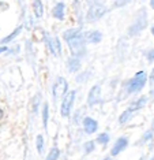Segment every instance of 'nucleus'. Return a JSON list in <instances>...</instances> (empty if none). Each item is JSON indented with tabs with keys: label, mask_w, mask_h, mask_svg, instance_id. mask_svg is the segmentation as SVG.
Returning <instances> with one entry per match:
<instances>
[{
	"label": "nucleus",
	"mask_w": 154,
	"mask_h": 160,
	"mask_svg": "<svg viewBox=\"0 0 154 160\" xmlns=\"http://www.w3.org/2000/svg\"><path fill=\"white\" fill-rule=\"evenodd\" d=\"M132 115H134V112L131 111L130 108H126V111H123L122 115L119 116V123H120V125H124V123H127L131 118H132Z\"/></svg>",
	"instance_id": "obj_17"
},
{
	"label": "nucleus",
	"mask_w": 154,
	"mask_h": 160,
	"mask_svg": "<svg viewBox=\"0 0 154 160\" xmlns=\"http://www.w3.org/2000/svg\"><path fill=\"white\" fill-rule=\"evenodd\" d=\"M80 67H82V60H80L79 56H74L71 55L68 58L67 60V68L70 72H76L80 70Z\"/></svg>",
	"instance_id": "obj_12"
},
{
	"label": "nucleus",
	"mask_w": 154,
	"mask_h": 160,
	"mask_svg": "<svg viewBox=\"0 0 154 160\" xmlns=\"http://www.w3.org/2000/svg\"><path fill=\"white\" fill-rule=\"evenodd\" d=\"M146 104H147V97H146V96H142V97H139L138 100H135L134 103L131 104L128 108H130V110L135 114L137 111L142 110V108H145V105H146Z\"/></svg>",
	"instance_id": "obj_15"
},
{
	"label": "nucleus",
	"mask_w": 154,
	"mask_h": 160,
	"mask_svg": "<svg viewBox=\"0 0 154 160\" xmlns=\"http://www.w3.org/2000/svg\"><path fill=\"white\" fill-rule=\"evenodd\" d=\"M82 126H83V130H85L86 134H93L98 130V122L96 119L90 118V116H85V118H83Z\"/></svg>",
	"instance_id": "obj_10"
},
{
	"label": "nucleus",
	"mask_w": 154,
	"mask_h": 160,
	"mask_svg": "<svg viewBox=\"0 0 154 160\" xmlns=\"http://www.w3.org/2000/svg\"><path fill=\"white\" fill-rule=\"evenodd\" d=\"M152 138H153V129H150L142 136L141 140H139V145H143L146 142H149V141H152Z\"/></svg>",
	"instance_id": "obj_23"
},
{
	"label": "nucleus",
	"mask_w": 154,
	"mask_h": 160,
	"mask_svg": "<svg viewBox=\"0 0 154 160\" xmlns=\"http://www.w3.org/2000/svg\"><path fill=\"white\" fill-rule=\"evenodd\" d=\"M68 92V83L65 81V78L63 77H59L56 79V82L53 83L52 86V93H53V97L55 99H61L65 93Z\"/></svg>",
	"instance_id": "obj_6"
},
{
	"label": "nucleus",
	"mask_w": 154,
	"mask_h": 160,
	"mask_svg": "<svg viewBox=\"0 0 154 160\" xmlns=\"http://www.w3.org/2000/svg\"><path fill=\"white\" fill-rule=\"evenodd\" d=\"M146 82H147V74L145 71H138L132 78H130L126 82L124 88H126L127 93H139L145 88Z\"/></svg>",
	"instance_id": "obj_2"
},
{
	"label": "nucleus",
	"mask_w": 154,
	"mask_h": 160,
	"mask_svg": "<svg viewBox=\"0 0 154 160\" xmlns=\"http://www.w3.org/2000/svg\"><path fill=\"white\" fill-rule=\"evenodd\" d=\"M59 158H60V149L57 147H53V148H51V151L48 152L45 160H59Z\"/></svg>",
	"instance_id": "obj_19"
},
{
	"label": "nucleus",
	"mask_w": 154,
	"mask_h": 160,
	"mask_svg": "<svg viewBox=\"0 0 154 160\" xmlns=\"http://www.w3.org/2000/svg\"><path fill=\"white\" fill-rule=\"evenodd\" d=\"M4 52H8V48L6 45H2L0 47V53H4Z\"/></svg>",
	"instance_id": "obj_28"
},
{
	"label": "nucleus",
	"mask_w": 154,
	"mask_h": 160,
	"mask_svg": "<svg viewBox=\"0 0 154 160\" xmlns=\"http://www.w3.org/2000/svg\"><path fill=\"white\" fill-rule=\"evenodd\" d=\"M102 101L101 99V86L100 85H94L93 88L89 90V94H87V105L89 107H93V105H97Z\"/></svg>",
	"instance_id": "obj_8"
},
{
	"label": "nucleus",
	"mask_w": 154,
	"mask_h": 160,
	"mask_svg": "<svg viewBox=\"0 0 154 160\" xmlns=\"http://www.w3.org/2000/svg\"><path fill=\"white\" fill-rule=\"evenodd\" d=\"M150 160H153V159H150Z\"/></svg>",
	"instance_id": "obj_32"
},
{
	"label": "nucleus",
	"mask_w": 154,
	"mask_h": 160,
	"mask_svg": "<svg viewBox=\"0 0 154 160\" xmlns=\"http://www.w3.org/2000/svg\"><path fill=\"white\" fill-rule=\"evenodd\" d=\"M64 41L67 42L68 48L71 49L74 56H83L86 52V41L83 37V33L78 28H72L64 32L63 34Z\"/></svg>",
	"instance_id": "obj_1"
},
{
	"label": "nucleus",
	"mask_w": 154,
	"mask_h": 160,
	"mask_svg": "<svg viewBox=\"0 0 154 160\" xmlns=\"http://www.w3.org/2000/svg\"><path fill=\"white\" fill-rule=\"evenodd\" d=\"M3 116H4V111H3L2 108H0V121H2V119H3Z\"/></svg>",
	"instance_id": "obj_30"
},
{
	"label": "nucleus",
	"mask_w": 154,
	"mask_h": 160,
	"mask_svg": "<svg viewBox=\"0 0 154 160\" xmlns=\"http://www.w3.org/2000/svg\"><path fill=\"white\" fill-rule=\"evenodd\" d=\"M94 148H96V141L90 140V141H86L85 144H83V151H85L86 155L91 153V152L94 151Z\"/></svg>",
	"instance_id": "obj_22"
},
{
	"label": "nucleus",
	"mask_w": 154,
	"mask_h": 160,
	"mask_svg": "<svg viewBox=\"0 0 154 160\" xmlns=\"http://www.w3.org/2000/svg\"><path fill=\"white\" fill-rule=\"evenodd\" d=\"M83 37H85L86 44H98L102 40V33L98 30H90L83 34Z\"/></svg>",
	"instance_id": "obj_11"
},
{
	"label": "nucleus",
	"mask_w": 154,
	"mask_h": 160,
	"mask_svg": "<svg viewBox=\"0 0 154 160\" xmlns=\"http://www.w3.org/2000/svg\"><path fill=\"white\" fill-rule=\"evenodd\" d=\"M128 137H119L117 140L115 141V145L112 147V151H111V155L112 156H117L119 153H122L124 149H127L128 147Z\"/></svg>",
	"instance_id": "obj_9"
},
{
	"label": "nucleus",
	"mask_w": 154,
	"mask_h": 160,
	"mask_svg": "<svg viewBox=\"0 0 154 160\" xmlns=\"http://www.w3.org/2000/svg\"><path fill=\"white\" fill-rule=\"evenodd\" d=\"M130 2L131 0H113V6H115L116 8H122V7L127 6Z\"/></svg>",
	"instance_id": "obj_25"
},
{
	"label": "nucleus",
	"mask_w": 154,
	"mask_h": 160,
	"mask_svg": "<svg viewBox=\"0 0 154 160\" xmlns=\"http://www.w3.org/2000/svg\"><path fill=\"white\" fill-rule=\"evenodd\" d=\"M45 44L53 56L61 55V44H60V40L57 37H51V36L45 34Z\"/></svg>",
	"instance_id": "obj_7"
},
{
	"label": "nucleus",
	"mask_w": 154,
	"mask_h": 160,
	"mask_svg": "<svg viewBox=\"0 0 154 160\" xmlns=\"http://www.w3.org/2000/svg\"><path fill=\"white\" fill-rule=\"evenodd\" d=\"M147 28V12L146 8H141L135 17V21L128 28V36H137Z\"/></svg>",
	"instance_id": "obj_3"
},
{
	"label": "nucleus",
	"mask_w": 154,
	"mask_h": 160,
	"mask_svg": "<svg viewBox=\"0 0 154 160\" xmlns=\"http://www.w3.org/2000/svg\"><path fill=\"white\" fill-rule=\"evenodd\" d=\"M48 121H49V105H48V103H44V105H42V125H44V129H48Z\"/></svg>",
	"instance_id": "obj_18"
},
{
	"label": "nucleus",
	"mask_w": 154,
	"mask_h": 160,
	"mask_svg": "<svg viewBox=\"0 0 154 160\" xmlns=\"http://www.w3.org/2000/svg\"><path fill=\"white\" fill-rule=\"evenodd\" d=\"M52 15L53 18H56L57 21H63L65 17V4L63 2H59L55 4V7L52 8Z\"/></svg>",
	"instance_id": "obj_13"
},
{
	"label": "nucleus",
	"mask_w": 154,
	"mask_h": 160,
	"mask_svg": "<svg viewBox=\"0 0 154 160\" xmlns=\"http://www.w3.org/2000/svg\"><path fill=\"white\" fill-rule=\"evenodd\" d=\"M106 7L104 4H101L100 2L98 3H93V4H90L89 10H87V14H86V19L89 21V22H96V21L101 19L102 17L106 14Z\"/></svg>",
	"instance_id": "obj_5"
},
{
	"label": "nucleus",
	"mask_w": 154,
	"mask_h": 160,
	"mask_svg": "<svg viewBox=\"0 0 154 160\" xmlns=\"http://www.w3.org/2000/svg\"><path fill=\"white\" fill-rule=\"evenodd\" d=\"M75 96L76 92L75 90H71V92H67L61 97V105H60V114L63 118H67V116L71 115L72 107H74V101H75Z\"/></svg>",
	"instance_id": "obj_4"
},
{
	"label": "nucleus",
	"mask_w": 154,
	"mask_h": 160,
	"mask_svg": "<svg viewBox=\"0 0 154 160\" xmlns=\"http://www.w3.org/2000/svg\"><path fill=\"white\" fill-rule=\"evenodd\" d=\"M149 60L153 62V51H149Z\"/></svg>",
	"instance_id": "obj_29"
},
{
	"label": "nucleus",
	"mask_w": 154,
	"mask_h": 160,
	"mask_svg": "<svg viewBox=\"0 0 154 160\" xmlns=\"http://www.w3.org/2000/svg\"><path fill=\"white\" fill-rule=\"evenodd\" d=\"M8 8V4L7 3H3V2H0V11H4V10Z\"/></svg>",
	"instance_id": "obj_27"
},
{
	"label": "nucleus",
	"mask_w": 154,
	"mask_h": 160,
	"mask_svg": "<svg viewBox=\"0 0 154 160\" xmlns=\"http://www.w3.org/2000/svg\"><path fill=\"white\" fill-rule=\"evenodd\" d=\"M40 101H41V94H37V96L33 99V105H31V108H33V112H37V108L40 107Z\"/></svg>",
	"instance_id": "obj_24"
},
{
	"label": "nucleus",
	"mask_w": 154,
	"mask_h": 160,
	"mask_svg": "<svg viewBox=\"0 0 154 160\" xmlns=\"http://www.w3.org/2000/svg\"><path fill=\"white\" fill-rule=\"evenodd\" d=\"M109 140H111V137H109V134L106 133V132H104V133H100V134H98L97 138H96V140H94V141H96L97 144L104 145V147H105V145L109 142Z\"/></svg>",
	"instance_id": "obj_20"
},
{
	"label": "nucleus",
	"mask_w": 154,
	"mask_h": 160,
	"mask_svg": "<svg viewBox=\"0 0 154 160\" xmlns=\"http://www.w3.org/2000/svg\"><path fill=\"white\" fill-rule=\"evenodd\" d=\"M87 78H89V71H86V72H82V74H79L78 77H76V82H86L87 81Z\"/></svg>",
	"instance_id": "obj_26"
},
{
	"label": "nucleus",
	"mask_w": 154,
	"mask_h": 160,
	"mask_svg": "<svg viewBox=\"0 0 154 160\" xmlns=\"http://www.w3.org/2000/svg\"><path fill=\"white\" fill-rule=\"evenodd\" d=\"M104 160H113V158H112V156H108V158H105Z\"/></svg>",
	"instance_id": "obj_31"
},
{
	"label": "nucleus",
	"mask_w": 154,
	"mask_h": 160,
	"mask_svg": "<svg viewBox=\"0 0 154 160\" xmlns=\"http://www.w3.org/2000/svg\"><path fill=\"white\" fill-rule=\"evenodd\" d=\"M22 30H23V25H19V26H18V28L15 29V30H12V32H11V33H10L8 36H6L4 38H2V40H0V45H6L7 42H11L14 38L18 37V36L21 34V32H22Z\"/></svg>",
	"instance_id": "obj_14"
},
{
	"label": "nucleus",
	"mask_w": 154,
	"mask_h": 160,
	"mask_svg": "<svg viewBox=\"0 0 154 160\" xmlns=\"http://www.w3.org/2000/svg\"><path fill=\"white\" fill-rule=\"evenodd\" d=\"M31 8H33V12H34L36 18H41L44 15V4L41 0H33Z\"/></svg>",
	"instance_id": "obj_16"
},
{
	"label": "nucleus",
	"mask_w": 154,
	"mask_h": 160,
	"mask_svg": "<svg viewBox=\"0 0 154 160\" xmlns=\"http://www.w3.org/2000/svg\"><path fill=\"white\" fill-rule=\"evenodd\" d=\"M44 147H45V141H44V137L41 134H38L36 137V149H37L38 153H42L44 152Z\"/></svg>",
	"instance_id": "obj_21"
}]
</instances>
